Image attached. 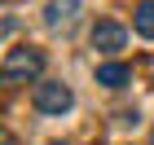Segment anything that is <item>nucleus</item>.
<instances>
[{"mask_svg": "<svg viewBox=\"0 0 154 145\" xmlns=\"http://www.w3.org/2000/svg\"><path fill=\"white\" fill-rule=\"evenodd\" d=\"M150 141H154V136H150Z\"/></svg>", "mask_w": 154, "mask_h": 145, "instance_id": "1a4fd4ad", "label": "nucleus"}, {"mask_svg": "<svg viewBox=\"0 0 154 145\" xmlns=\"http://www.w3.org/2000/svg\"><path fill=\"white\" fill-rule=\"evenodd\" d=\"M75 18H79V0H48V9H44V26H71Z\"/></svg>", "mask_w": 154, "mask_h": 145, "instance_id": "20e7f679", "label": "nucleus"}, {"mask_svg": "<svg viewBox=\"0 0 154 145\" xmlns=\"http://www.w3.org/2000/svg\"><path fill=\"white\" fill-rule=\"evenodd\" d=\"M40 71H44V53H40V48H31V44L9 48V57L0 66V84H26V79H35Z\"/></svg>", "mask_w": 154, "mask_h": 145, "instance_id": "f257e3e1", "label": "nucleus"}, {"mask_svg": "<svg viewBox=\"0 0 154 145\" xmlns=\"http://www.w3.org/2000/svg\"><path fill=\"white\" fill-rule=\"evenodd\" d=\"M13 26H18V22H13V18H0V40H5V35H9V31H13Z\"/></svg>", "mask_w": 154, "mask_h": 145, "instance_id": "0eeeda50", "label": "nucleus"}, {"mask_svg": "<svg viewBox=\"0 0 154 145\" xmlns=\"http://www.w3.org/2000/svg\"><path fill=\"white\" fill-rule=\"evenodd\" d=\"M0 145H18V141H13V136L5 132V128H0Z\"/></svg>", "mask_w": 154, "mask_h": 145, "instance_id": "6e6552de", "label": "nucleus"}, {"mask_svg": "<svg viewBox=\"0 0 154 145\" xmlns=\"http://www.w3.org/2000/svg\"><path fill=\"white\" fill-rule=\"evenodd\" d=\"M132 79V71L123 66V62H106V66H97V84H106V88H123Z\"/></svg>", "mask_w": 154, "mask_h": 145, "instance_id": "39448f33", "label": "nucleus"}, {"mask_svg": "<svg viewBox=\"0 0 154 145\" xmlns=\"http://www.w3.org/2000/svg\"><path fill=\"white\" fill-rule=\"evenodd\" d=\"M132 26H137V35L154 40V0H145V5H137V18H132Z\"/></svg>", "mask_w": 154, "mask_h": 145, "instance_id": "423d86ee", "label": "nucleus"}, {"mask_svg": "<svg viewBox=\"0 0 154 145\" xmlns=\"http://www.w3.org/2000/svg\"><path fill=\"white\" fill-rule=\"evenodd\" d=\"M31 101H35L40 114H66V110L75 106V92H71L66 84H57V79H44V84H35Z\"/></svg>", "mask_w": 154, "mask_h": 145, "instance_id": "f03ea898", "label": "nucleus"}, {"mask_svg": "<svg viewBox=\"0 0 154 145\" xmlns=\"http://www.w3.org/2000/svg\"><path fill=\"white\" fill-rule=\"evenodd\" d=\"M128 44V31L119 22H97L93 26V48H101V53H119V48Z\"/></svg>", "mask_w": 154, "mask_h": 145, "instance_id": "7ed1b4c3", "label": "nucleus"}]
</instances>
